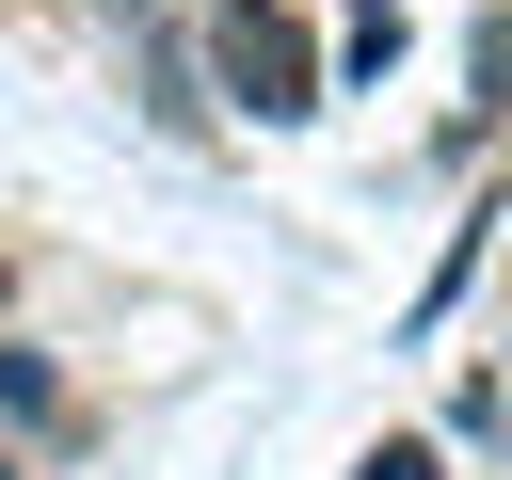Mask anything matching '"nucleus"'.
Returning <instances> with one entry per match:
<instances>
[{"instance_id": "f257e3e1", "label": "nucleus", "mask_w": 512, "mask_h": 480, "mask_svg": "<svg viewBox=\"0 0 512 480\" xmlns=\"http://www.w3.org/2000/svg\"><path fill=\"white\" fill-rule=\"evenodd\" d=\"M192 48H208V96L240 128H304L336 96V48H320L304 0H192Z\"/></svg>"}, {"instance_id": "f03ea898", "label": "nucleus", "mask_w": 512, "mask_h": 480, "mask_svg": "<svg viewBox=\"0 0 512 480\" xmlns=\"http://www.w3.org/2000/svg\"><path fill=\"white\" fill-rule=\"evenodd\" d=\"M128 64H144L160 144H224V96H208V48H192V32H128Z\"/></svg>"}, {"instance_id": "7ed1b4c3", "label": "nucleus", "mask_w": 512, "mask_h": 480, "mask_svg": "<svg viewBox=\"0 0 512 480\" xmlns=\"http://www.w3.org/2000/svg\"><path fill=\"white\" fill-rule=\"evenodd\" d=\"M496 112H512V0L464 32V128H448V160H480V144H496Z\"/></svg>"}, {"instance_id": "20e7f679", "label": "nucleus", "mask_w": 512, "mask_h": 480, "mask_svg": "<svg viewBox=\"0 0 512 480\" xmlns=\"http://www.w3.org/2000/svg\"><path fill=\"white\" fill-rule=\"evenodd\" d=\"M16 432H32V448H48V432H80V400H64V368H48V352H0V448H16Z\"/></svg>"}, {"instance_id": "39448f33", "label": "nucleus", "mask_w": 512, "mask_h": 480, "mask_svg": "<svg viewBox=\"0 0 512 480\" xmlns=\"http://www.w3.org/2000/svg\"><path fill=\"white\" fill-rule=\"evenodd\" d=\"M496 224H512V208H464V224H448V256H432V288H416V320H400V336H432V320H448V304L480 288V256H496Z\"/></svg>"}, {"instance_id": "423d86ee", "label": "nucleus", "mask_w": 512, "mask_h": 480, "mask_svg": "<svg viewBox=\"0 0 512 480\" xmlns=\"http://www.w3.org/2000/svg\"><path fill=\"white\" fill-rule=\"evenodd\" d=\"M496 432H512V384H496V368H480V384H464V400H448V448H496Z\"/></svg>"}, {"instance_id": "0eeeda50", "label": "nucleus", "mask_w": 512, "mask_h": 480, "mask_svg": "<svg viewBox=\"0 0 512 480\" xmlns=\"http://www.w3.org/2000/svg\"><path fill=\"white\" fill-rule=\"evenodd\" d=\"M352 480H448V448H432V432H384V448H368Z\"/></svg>"}, {"instance_id": "6e6552de", "label": "nucleus", "mask_w": 512, "mask_h": 480, "mask_svg": "<svg viewBox=\"0 0 512 480\" xmlns=\"http://www.w3.org/2000/svg\"><path fill=\"white\" fill-rule=\"evenodd\" d=\"M96 16H128V32H176V0H96Z\"/></svg>"}, {"instance_id": "1a4fd4ad", "label": "nucleus", "mask_w": 512, "mask_h": 480, "mask_svg": "<svg viewBox=\"0 0 512 480\" xmlns=\"http://www.w3.org/2000/svg\"><path fill=\"white\" fill-rule=\"evenodd\" d=\"M0 320H16V240H0Z\"/></svg>"}]
</instances>
